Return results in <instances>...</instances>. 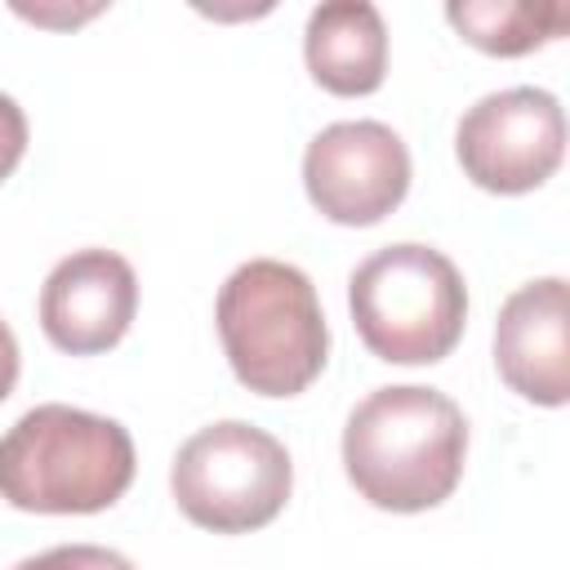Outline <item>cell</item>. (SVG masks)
<instances>
[{
	"mask_svg": "<svg viewBox=\"0 0 570 570\" xmlns=\"http://www.w3.org/2000/svg\"><path fill=\"white\" fill-rule=\"evenodd\" d=\"M303 58L312 80L338 98H365L387 76V27L370 0H330L307 13Z\"/></svg>",
	"mask_w": 570,
	"mask_h": 570,
	"instance_id": "30bf717a",
	"label": "cell"
},
{
	"mask_svg": "<svg viewBox=\"0 0 570 570\" xmlns=\"http://www.w3.org/2000/svg\"><path fill=\"white\" fill-rule=\"evenodd\" d=\"M138 312V276L116 249H76L40 285V330L67 356H98L125 338Z\"/></svg>",
	"mask_w": 570,
	"mask_h": 570,
	"instance_id": "ba28073f",
	"label": "cell"
},
{
	"mask_svg": "<svg viewBox=\"0 0 570 570\" xmlns=\"http://www.w3.org/2000/svg\"><path fill=\"white\" fill-rule=\"evenodd\" d=\"M463 174L494 196L543 187L566 156V111L548 89L517 85L472 102L454 129Z\"/></svg>",
	"mask_w": 570,
	"mask_h": 570,
	"instance_id": "8992f818",
	"label": "cell"
},
{
	"mask_svg": "<svg viewBox=\"0 0 570 570\" xmlns=\"http://www.w3.org/2000/svg\"><path fill=\"white\" fill-rule=\"evenodd\" d=\"M134 468V436L116 419L62 401L27 410L0 436V499L18 512H102L125 499Z\"/></svg>",
	"mask_w": 570,
	"mask_h": 570,
	"instance_id": "7a4b0ae2",
	"label": "cell"
},
{
	"mask_svg": "<svg viewBox=\"0 0 570 570\" xmlns=\"http://www.w3.org/2000/svg\"><path fill=\"white\" fill-rule=\"evenodd\" d=\"M214 321L232 374L258 396H298L325 370L330 325L316 285L294 263H240L218 289Z\"/></svg>",
	"mask_w": 570,
	"mask_h": 570,
	"instance_id": "3957f363",
	"label": "cell"
},
{
	"mask_svg": "<svg viewBox=\"0 0 570 570\" xmlns=\"http://www.w3.org/2000/svg\"><path fill=\"white\" fill-rule=\"evenodd\" d=\"M303 187L321 218L374 227L410 191V147L383 120H334L303 151Z\"/></svg>",
	"mask_w": 570,
	"mask_h": 570,
	"instance_id": "52a82bcc",
	"label": "cell"
},
{
	"mask_svg": "<svg viewBox=\"0 0 570 570\" xmlns=\"http://www.w3.org/2000/svg\"><path fill=\"white\" fill-rule=\"evenodd\" d=\"M18 370H22L18 338H13V330H9L4 316H0V401H9V392H13V383H18Z\"/></svg>",
	"mask_w": 570,
	"mask_h": 570,
	"instance_id": "5bb4252c",
	"label": "cell"
},
{
	"mask_svg": "<svg viewBox=\"0 0 570 570\" xmlns=\"http://www.w3.org/2000/svg\"><path fill=\"white\" fill-rule=\"evenodd\" d=\"M494 365L534 405L557 410L570 401V289L561 276H539L508 294L494 321Z\"/></svg>",
	"mask_w": 570,
	"mask_h": 570,
	"instance_id": "9c48e42d",
	"label": "cell"
},
{
	"mask_svg": "<svg viewBox=\"0 0 570 570\" xmlns=\"http://www.w3.org/2000/svg\"><path fill=\"white\" fill-rule=\"evenodd\" d=\"M468 463L463 410L423 383L374 387L343 428V472L383 512H428L454 494Z\"/></svg>",
	"mask_w": 570,
	"mask_h": 570,
	"instance_id": "6da1fadb",
	"label": "cell"
},
{
	"mask_svg": "<svg viewBox=\"0 0 570 570\" xmlns=\"http://www.w3.org/2000/svg\"><path fill=\"white\" fill-rule=\"evenodd\" d=\"M13 570H134V561L98 543H58L49 552L22 557Z\"/></svg>",
	"mask_w": 570,
	"mask_h": 570,
	"instance_id": "7c38bea8",
	"label": "cell"
},
{
	"mask_svg": "<svg viewBox=\"0 0 570 570\" xmlns=\"http://www.w3.org/2000/svg\"><path fill=\"white\" fill-rule=\"evenodd\" d=\"M22 156H27V116L9 94H0V183L18 169Z\"/></svg>",
	"mask_w": 570,
	"mask_h": 570,
	"instance_id": "4fadbf2b",
	"label": "cell"
},
{
	"mask_svg": "<svg viewBox=\"0 0 570 570\" xmlns=\"http://www.w3.org/2000/svg\"><path fill=\"white\" fill-rule=\"evenodd\" d=\"M445 18L472 49L494 58H521L530 49H543L548 40H561L570 27L566 4H521V0H463L450 4Z\"/></svg>",
	"mask_w": 570,
	"mask_h": 570,
	"instance_id": "8fae6325",
	"label": "cell"
},
{
	"mask_svg": "<svg viewBox=\"0 0 570 570\" xmlns=\"http://www.w3.org/2000/svg\"><path fill=\"white\" fill-rule=\"evenodd\" d=\"M178 512L214 534H249L281 517L294 490L289 450L240 419L191 432L169 468Z\"/></svg>",
	"mask_w": 570,
	"mask_h": 570,
	"instance_id": "5b68a950",
	"label": "cell"
},
{
	"mask_svg": "<svg viewBox=\"0 0 570 570\" xmlns=\"http://www.w3.org/2000/svg\"><path fill=\"white\" fill-rule=\"evenodd\" d=\"M347 307L361 343L387 365L445 361L468 325V285L459 267L419 240L374 249L347 281Z\"/></svg>",
	"mask_w": 570,
	"mask_h": 570,
	"instance_id": "277c9868",
	"label": "cell"
}]
</instances>
